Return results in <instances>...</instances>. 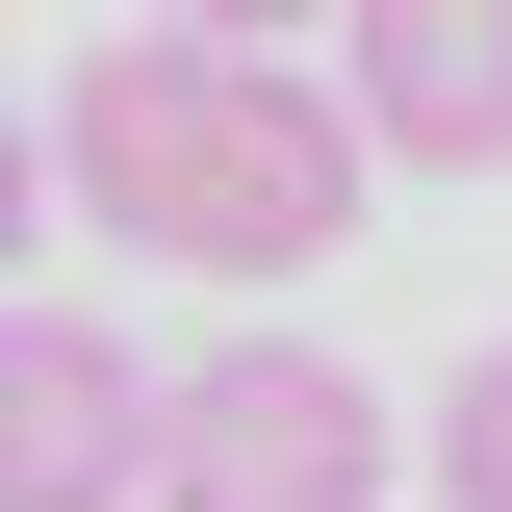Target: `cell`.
Listing matches in <instances>:
<instances>
[{"instance_id":"cell-6","label":"cell","mask_w":512,"mask_h":512,"mask_svg":"<svg viewBox=\"0 0 512 512\" xmlns=\"http://www.w3.org/2000/svg\"><path fill=\"white\" fill-rule=\"evenodd\" d=\"M26 231H77V180H52V103H0V282H26Z\"/></svg>"},{"instance_id":"cell-1","label":"cell","mask_w":512,"mask_h":512,"mask_svg":"<svg viewBox=\"0 0 512 512\" xmlns=\"http://www.w3.org/2000/svg\"><path fill=\"white\" fill-rule=\"evenodd\" d=\"M359 154H384V128L333 103V77H282L256 26H103V52L52 77L77 231L180 256V282H308V256L359 231Z\"/></svg>"},{"instance_id":"cell-7","label":"cell","mask_w":512,"mask_h":512,"mask_svg":"<svg viewBox=\"0 0 512 512\" xmlns=\"http://www.w3.org/2000/svg\"><path fill=\"white\" fill-rule=\"evenodd\" d=\"M154 26H256V52H282V26H333V0H154Z\"/></svg>"},{"instance_id":"cell-5","label":"cell","mask_w":512,"mask_h":512,"mask_svg":"<svg viewBox=\"0 0 512 512\" xmlns=\"http://www.w3.org/2000/svg\"><path fill=\"white\" fill-rule=\"evenodd\" d=\"M436 487H461V512H512V333L436 384Z\"/></svg>"},{"instance_id":"cell-2","label":"cell","mask_w":512,"mask_h":512,"mask_svg":"<svg viewBox=\"0 0 512 512\" xmlns=\"http://www.w3.org/2000/svg\"><path fill=\"white\" fill-rule=\"evenodd\" d=\"M154 512H384V410L308 333H231V359L154 384Z\"/></svg>"},{"instance_id":"cell-3","label":"cell","mask_w":512,"mask_h":512,"mask_svg":"<svg viewBox=\"0 0 512 512\" xmlns=\"http://www.w3.org/2000/svg\"><path fill=\"white\" fill-rule=\"evenodd\" d=\"M0 512H154V359L103 308H0Z\"/></svg>"},{"instance_id":"cell-4","label":"cell","mask_w":512,"mask_h":512,"mask_svg":"<svg viewBox=\"0 0 512 512\" xmlns=\"http://www.w3.org/2000/svg\"><path fill=\"white\" fill-rule=\"evenodd\" d=\"M333 52H359V128L410 180H487L512 154V0H333Z\"/></svg>"}]
</instances>
